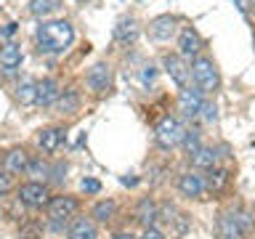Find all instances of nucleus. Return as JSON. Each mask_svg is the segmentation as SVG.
I'll return each mask as SVG.
<instances>
[{
  "mask_svg": "<svg viewBox=\"0 0 255 239\" xmlns=\"http://www.w3.org/2000/svg\"><path fill=\"white\" fill-rule=\"evenodd\" d=\"M75 40V27L64 19H53V21H43L37 27V48L43 53H61L67 51Z\"/></svg>",
  "mask_w": 255,
  "mask_h": 239,
  "instance_id": "f257e3e1",
  "label": "nucleus"
},
{
  "mask_svg": "<svg viewBox=\"0 0 255 239\" xmlns=\"http://www.w3.org/2000/svg\"><path fill=\"white\" fill-rule=\"evenodd\" d=\"M183 135H186V127H183L175 117H162L157 122L154 127V141H157V146H162V149H173V146H178V143L183 141Z\"/></svg>",
  "mask_w": 255,
  "mask_h": 239,
  "instance_id": "f03ea898",
  "label": "nucleus"
},
{
  "mask_svg": "<svg viewBox=\"0 0 255 239\" xmlns=\"http://www.w3.org/2000/svg\"><path fill=\"white\" fill-rule=\"evenodd\" d=\"M250 231V215L247 213H226L218 221V239H242Z\"/></svg>",
  "mask_w": 255,
  "mask_h": 239,
  "instance_id": "7ed1b4c3",
  "label": "nucleus"
},
{
  "mask_svg": "<svg viewBox=\"0 0 255 239\" xmlns=\"http://www.w3.org/2000/svg\"><path fill=\"white\" fill-rule=\"evenodd\" d=\"M189 72H191V77H194V83L202 93H210L218 88V69H215V64L210 59H194Z\"/></svg>",
  "mask_w": 255,
  "mask_h": 239,
  "instance_id": "20e7f679",
  "label": "nucleus"
},
{
  "mask_svg": "<svg viewBox=\"0 0 255 239\" xmlns=\"http://www.w3.org/2000/svg\"><path fill=\"white\" fill-rule=\"evenodd\" d=\"M45 207H48V215L61 223V221L75 218L77 210H80V202L75 197H69V194H59V197H51V202H48Z\"/></svg>",
  "mask_w": 255,
  "mask_h": 239,
  "instance_id": "39448f33",
  "label": "nucleus"
},
{
  "mask_svg": "<svg viewBox=\"0 0 255 239\" xmlns=\"http://www.w3.org/2000/svg\"><path fill=\"white\" fill-rule=\"evenodd\" d=\"M19 199L27 207H45L48 202H51V194H48L45 183H37V181H29V183H21L19 186Z\"/></svg>",
  "mask_w": 255,
  "mask_h": 239,
  "instance_id": "423d86ee",
  "label": "nucleus"
},
{
  "mask_svg": "<svg viewBox=\"0 0 255 239\" xmlns=\"http://www.w3.org/2000/svg\"><path fill=\"white\" fill-rule=\"evenodd\" d=\"M202 91L199 88H181L178 93V109L183 112L186 117H197L199 109H202Z\"/></svg>",
  "mask_w": 255,
  "mask_h": 239,
  "instance_id": "0eeeda50",
  "label": "nucleus"
},
{
  "mask_svg": "<svg viewBox=\"0 0 255 239\" xmlns=\"http://www.w3.org/2000/svg\"><path fill=\"white\" fill-rule=\"evenodd\" d=\"M165 69H167V75H170L175 80V85H181V88H189V80H191V72L189 67L181 61V56H165Z\"/></svg>",
  "mask_w": 255,
  "mask_h": 239,
  "instance_id": "6e6552de",
  "label": "nucleus"
},
{
  "mask_svg": "<svg viewBox=\"0 0 255 239\" xmlns=\"http://www.w3.org/2000/svg\"><path fill=\"white\" fill-rule=\"evenodd\" d=\"M112 83V72L107 64H93L91 72H88V85H91V91L96 93H104Z\"/></svg>",
  "mask_w": 255,
  "mask_h": 239,
  "instance_id": "1a4fd4ad",
  "label": "nucleus"
},
{
  "mask_svg": "<svg viewBox=\"0 0 255 239\" xmlns=\"http://www.w3.org/2000/svg\"><path fill=\"white\" fill-rule=\"evenodd\" d=\"M59 96H61L59 83L51 80V77H45V80H40V83H37V99H35V104H40V107H51L53 101H59Z\"/></svg>",
  "mask_w": 255,
  "mask_h": 239,
  "instance_id": "9d476101",
  "label": "nucleus"
},
{
  "mask_svg": "<svg viewBox=\"0 0 255 239\" xmlns=\"http://www.w3.org/2000/svg\"><path fill=\"white\" fill-rule=\"evenodd\" d=\"M178 191L183 197H202V191H205V181H202V175H197V173H183L181 178H178Z\"/></svg>",
  "mask_w": 255,
  "mask_h": 239,
  "instance_id": "9b49d317",
  "label": "nucleus"
},
{
  "mask_svg": "<svg viewBox=\"0 0 255 239\" xmlns=\"http://www.w3.org/2000/svg\"><path fill=\"white\" fill-rule=\"evenodd\" d=\"M178 48H181V56H197L199 53V48H202V37L197 35V29H191L186 27L181 32V37H178Z\"/></svg>",
  "mask_w": 255,
  "mask_h": 239,
  "instance_id": "f8f14e48",
  "label": "nucleus"
},
{
  "mask_svg": "<svg viewBox=\"0 0 255 239\" xmlns=\"http://www.w3.org/2000/svg\"><path fill=\"white\" fill-rule=\"evenodd\" d=\"M61 141H64V130H61V127H45V130L37 135L40 149L48 151V154H53V151L61 146Z\"/></svg>",
  "mask_w": 255,
  "mask_h": 239,
  "instance_id": "ddd939ff",
  "label": "nucleus"
},
{
  "mask_svg": "<svg viewBox=\"0 0 255 239\" xmlns=\"http://www.w3.org/2000/svg\"><path fill=\"white\" fill-rule=\"evenodd\" d=\"M175 16H157L154 21L149 24V32L154 35L157 40H170V35L175 32Z\"/></svg>",
  "mask_w": 255,
  "mask_h": 239,
  "instance_id": "4468645a",
  "label": "nucleus"
},
{
  "mask_svg": "<svg viewBox=\"0 0 255 239\" xmlns=\"http://www.w3.org/2000/svg\"><path fill=\"white\" fill-rule=\"evenodd\" d=\"M27 165H29V154L24 149H11L5 154V173H27Z\"/></svg>",
  "mask_w": 255,
  "mask_h": 239,
  "instance_id": "2eb2a0df",
  "label": "nucleus"
},
{
  "mask_svg": "<svg viewBox=\"0 0 255 239\" xmlns=\"http://www.w3.org/2000/svg\"><path fill=\"white\" fill-rule=\"evenodd\" d=\"M69 239H96V226L91 218H75L67 231Z\"/></svg>",
  "mask_w": 255,
  "mask_h": 239,
  "instance_id": "dca6fc26",
  "label": "nucleus"
},
{
  "mask_svg": "<svg viewBox=\"0 0 255 239\" xmlns=\"http://www.w3.org/2000/svg\"><path fill=\"white\" fill-rule=\"evenodd\" d=\"M21 48L16 45V43H5L3 48H0V64L5 67V72H13L16 67L21 64Z\"/></svg>",
  "mask_w": 255,
  "mask_h": 239,
  "instance_id": "f3484780",
  "label": "nucleus"
},
{
  "mask_svg": "<svg viewBox=\"0 0 255 239\" xmlns=\"http://www.w3.org/2000/svg\"><path fill=\"white\" fill-rule=\"evenodd\" d=\"M157 210H159V207L151 202L149 197H146V199H141V202L135 205V221L143 223L146 229H151V223L157 221Z\"/></svg>",
  "mask_w": 255,
  "mask_h": 239,
  "instance_id": "a211bd4d",
  "label": "nucleus"
},
{
  "mask_svg": "<svg viewBox=\"0 0 255 239\" xmlns=\"http://www.w3.org/2000/svg\"><path fill=\"white\" fill-rule=\"evenodd\" d=\"M215 159H218V154H215V149H210V146H199L194 154H191V162H194V167H205V170L215 167Z\"/></svg>",
  "mask_w": 255,
  "mask_h": 239,
  "instance_id": "6ab92c4d",
  "label": "nucleus"
},
{
  "mask_svg": "<svg viewBox=\"0 0 255 239\" xmlns=\"http://www.w3.org/2000/svg\"><path fill=\"white\" fill-rule=\"evenodd\" d=\"M37 99V83H32V80H24L19 85V91H16V101L24 104V107H29V104H35Z\"/></svg>",
  "mask_w": 255,
  "mask_h": 239,
  "instance_id": "aec40b11",
  "label": "nucleus"
},
{
  "mask_svg": "<svg viewBox=\"0 0 255 239\" xmlns=\"http://www.w3.org/2000/svg\"><path fill=\"white\" fill-rule=\"evenodd\" d=\"M61 0H29V13L32 16H45V13H53L59 8Z\"/></svg>",
  "mask_w": 255,
  "mask_h": 239,
  "instance_id": "412c9836",
  "label": "nucleus"
},
{
  "mask_svg": "<svg viewBox=\"0 0 255 239\" xmlns=\"http://www.w3.org/2000/svg\"><path fill=\"white\" fill-rule=\"evenodd\" d=\"M115 210H117V205L112 202V199H104V202H99V205L93 207V218L101 221V223H107V221H112Z\"/></svg>",
  "mask_w": 255,
  "mask_h": 239,
  "instance_id": "4be33fe9",
  "label": "nucleus"
},
{
  "mask_svg": "<svg viewBox=\"0 0 255 239\" xmlns=\"http://www.w3.org/2000/svg\"><path fill=\"white\" fill-rule=\"evenodd\" d=\"M229 183V170H221V167H210V178H207V186L213 191H221L226 189Z\"/></svg>",
  "mask_w": 255,
  "mask_h": 239,
  "instance_id": "5701e85b",
  "label": "nucleus"
},
{
  "mask_svg": "<svg viewBox=\"0 0 255 239\" xmlns=\"http://www.w3.org/2000/svg\"><path fill=\"white\" fill-rule=\"evenodd\" d=\"M115 35H117V40H135V37H138V27H135L133 19L120 21L117 29H115Z\"/></svg>",
  "mask_w": 255,
  "mask_h": 239,
  "instance_id": "b1692460",
  "label": "nucleus"
},
{
  "mask_svg": "<svg viewBox=\"0 0 255 239\" xmlns=\"http://www.w3.org/2000/svg\"><path fill=\"white\" fill-rule=\"evenodd\" d=\"M170 226H173V229H170V234H173V237H183V234L189 231V226H191V218H189L186 213H178V215L173 218Z\"/></svg>",
  "mask_w": 255,
  "mask_h": 239,
  "instance_id": "393cba45",
  "label": "nucleus"
},
{
  "mask_svg": "<svg viewBox=\"0 0 255 239\" xmlns=\"http://www.w3.org/2000/svg\"><path fill=\"white\" fill-rule=\"evenodd\" d=\"M59 107H61V112H75L77 109V96L72 91H67V93H64V99H59Z\"/></svg>",
  "mask_w": 255,
  "mask_h": 239,
  "instance_id": "a878e982",
  "label": "nucleus"
},
{
  "mask_svg": "<svg viewBox=\"0 0 255 239\" xmlns=\"http://www.w3.org/2000/svg\"><path fill=\"white\" fill-rule=\"evenodd\" d=\"M181 143H186V151H189V154H194V151L199 149V135L194 133V130H186V135H183V141Z\"/></svg>",
  "mask_w": 255,
  "mask_h": 239,
  "instance_id": "bb28decb",
  "label": "nucleus"
},
{
  "mask_svg": "<svg viewBox=\"0 0 255 239\" xmlns=\"http://www.w3.org/2000/svg\"><path fill=\"white\" fill-rule=\"evenodd\" d=\"M202 117L207 120V122H215V117H218V109H215V104H202Z\"/></svg>",
  "mask_w": 255,
  "mask_h": 239,
  "instance_id": "cd10ccee",
  "label": "nucleus"
},
{
  "mask_svg": "<svg viewBox=\"0 0 255 239\" xmlns=\"http://www.w3.org/2000/svg\"><path fill=\"white\" fill-rule=\"evenodd\" d=\"M83 191H85V194H99V191H101V183L96 181V178H85V181H83Z\"/></svg>",
  "mask_w": 255,
  "mask_h": 239,
  "instance_id": "c85d7f7f",
  "label": "nucleus"
},
{
  "mask_svg": "<svg viewBox=\"0 0 255 239\" xmlns=\"http://www.w3.org/2000/svg\"><path fill=\"white\" fill-rule=\"evenodd\" d=\"M11 186H13V181H11V175H8L5 170H0V197L5 194V191H11Z\"/></svg>",
  "mask_w": 255,
  "mask_h": 239,
  "instance_id": "c756f323",
  "label": "nucleus"
},
{
  "mask_svg": "<svg viewBox=\"0 0 255 239\" xmlns=\"http://www.w3.org/2000/svg\"><path fill=\"white\" fill-rule=\"evenodd\" d=\"M27 173H32V175H45V173H48V165H45V162H29V165H27Z\"/></svg>",
  "mask_w": 255,
  "mask_h": 239,
  "instance_id": "7c9ffc66",
  "label": "nucleus"
},
{
  "mask_svg": "<svg viewBox=\"0 0 255 239\" xmlns=\"http://www.w3.org/2000/svg\"><path fill=\"white\" fill-rule=\"evenodd\" d=\"M21 239H40V229L32 226V223H29V226H24L21 229Z\"/></svg>",
  "mask_w": 255,
  "mask_h": 239,
  "instance_id": "2f4dec72",
  "label": "nucleus"
},
{
  "mask_svg": "<svg viewBox=\"0 0 255 239\" xmlns=\"http://www.w3.org/2000/svg\"><path fill=\"white\" fill-rule=\"evenodd\" d=\"M154 77H157V69H154V67H143V72H141V80H143V83H151Z\"/></svg>",
  "mask_w": 255,
  "mask_h": 239,
  "instance_id": "473e14b6",
  "label": "nucleus"
},
{
  "mask_svg": "<svg viewBox=\"0 0 255 239\" xmlns=\"http://www.w3.org/2000/svg\"><path fill=\"white\" fill-rule=\"evenodd\" d=\"M141 239H165V237L159 234L157 229H146V231H143V234H141Z\"/></svg>",
  "mask_w": 255,
  "mask_h": 239,
  "instance_id": "72a5a7b5",
  "label": "nucleus"
},
{
  "mask_svg": "<svg viewBox=\"0 0 255 239\" xmlns=\"http://www.w3.org/2000/svg\"><path fill=\"white\" fill-rule=\"evenodd\" d=\"M234 3H237L239 11H247V8H250V3H247V0H234Z\"/></svg>",
  "mask_w": 255,
  "mask_h": 239,
  "instance_id": "f704fd0d",
  "label": "nucleus"
},
{
  "mask_svg": "<svg viewBox=\"0 0 255 239\" xmlns=\"http://www.w3.org/2000/svg\"><path fill=\"white\" fill-rule=\"evenodd\" d=\"M13 32H16V24H5L3 27V35H13Z\"/></svg>",
  "mask_w": 255,
  "mask_h": 239,
  "instance_id": "c9c22d12",
  "label": "nucleus"
},
{
  "mask_svg": "<svg viewBox=\"0 0 255 239\" xmlns=\"http://www.w3.org/2000/svg\"><path fill=\"white\" fill-rule=\"evenodd\" d=\"M115 239H135V237L128 234V231H120V234H115Z\"/></svg>",
  "mask_w": 255,
  "mask_h": 239,
  "instance_id": "e433bc0d",
  "label": "nucleus"
},
{
  "mask_svg": "<svg viewBox=\"0 0 255 239\" xmlns=\"http://www.w3.org/2000/svg\"><path fill=\"white\" fill-rule=\"evenodd\" d=\"M77 3H85V0H77Z\"/></svg>",
  "mask_w": 255,
  "mask_h": 239,
  "instance_id": "4c0bfd02",
  "label": "nucleus"
}]
</instances>
